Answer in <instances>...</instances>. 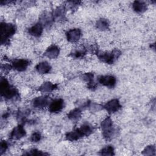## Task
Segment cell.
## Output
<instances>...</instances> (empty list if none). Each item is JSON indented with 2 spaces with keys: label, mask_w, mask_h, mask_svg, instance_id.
Listing matches in <instances>:
<instances>
[{
  "label": "cell",
  "mask_w": 156,
  "mask_h": 156,
  "mask_svg": "<svg viewBox=\"0 0 156 156\" xmlns=\"http://www.w3.org/2000/svg\"><path fill=\"white\" fill-rule=\"evenodd\" d=\"M101 127L104 137L106 140L110 139L113 135L115 130L112 121L110 116L107 117L101 122Z\"/></svg>",
  "instance_id": "cell-4"
},
{
  "label": "cell",
  "mask_w": 156,
  "mask_h": 156,
  "mask_svg": "<svg viewBox=\"0 0 156 156\" xmlns=\"http://www.w3.org/2000/svg\"><path fill=\"white\" fill-rule=\"evenodd\" d=\"M121 52L118 49H114L111 52H98V58L102 62L112 64L120 56Z\"/></svg>",
  "instance_id": "cell-3"
},
{
  "label": "cell",
  "mask_w": 156,
  "mask_h": 156,
  "mask_svg": "<svg viewBox=\"0 0 156 156\" xmlns=\"http://www.w3.org/2000/svg\"><path fill=\"white\" fill-rule=\"evenodd\" d=\"M83 79L87 82L88 87L91 90L96 88V83L93 81L94 75L91 73H87L82 76Z\"/></svg>",
  "instance_id": "cell-19"
},
{
  "label": "cell",
  "mask_w": 156,
  "mask_h": 156,
  "mask_svg": "<svg viewBox=\"0 0 156 156\" xmlns=\"http://www.w3.org/2000/svg\"><path fill=\"white\" fill-rule=\"evenodd\" d=\"M16 32V27L11 23L2 22L1 23V43L7 44L9 43V38L12 37Z\"/></svg>",
  "instance_id": "cell-2"
},
{
  "label": "cell",
  "mask_w": 156,
  "mask_h": 156,
  "mask_svg": "<svg viewBox=\"0 0 156 156\" xmlns=\"http://www.w3.org/2000/svg\"><path fill=\"white\" fill-rule=\"evenodd\" d=\"M53 20L52 15H50L48 13H44L41 16V24L42 25H45V26H49V24H51L52 21Z\"/></svg>",
  "instance_id": "cell-22"
},
{
  "label": "cell",
  "mask_w": 156,
  "mask_h": 156,
  "mask_svg": "<svg viewBox=\"0 0 156 156\" xmlns=\"http://www.w3.org/2000/svg\"><path fill=\"white\" fill-rule=\"evenodd\" d=\"M43 30V26L40 23H38L30 27L28 29V32L30 35L35 37H38L41 35Z\"/></svg>",
  "instance_id": "cell-13"
},
{
  "label": "cell",
  "mask_w": 156,
  "mask_h": 156,
  "mask_svg": "<svg viewBox=\"0 0 156 156\" xmlns=\"http://www.w3.org/2000/svg\"><path fill=\"white\" fill-rule=\"evenodd\" d=\"M82 132L83 136L90 135L93 131V128L91 126L88 124H83L79 128Z\"/></svg>",
  "instance_id": "cell-23"
},
{
  "label": "cell",
  "mask_w": 156,
  "mask_h": 156,
  "mask_svg": "<svg viewBox=\"0 0 156 156\" xmlns=\"http://www.w3.org/2000/svg\"><path fill=\"white\" fill-rule=\"evenodd\" d=\"M26 155H45V154H44L43 152H42L41 151H40L36 149H31L30 150L28 153H26L25 154Z\"/></svg>",
  "instance_id": "cell-28"
},
{
  "label": "cell",
  "mask_w": 156,
  "mask_h": 156,
  "mask_svg": "<svg viewBox=\"0 0 156 156\" xmlns=\"http://www.w3.org/2000/svg\"><path fill=\"white\" fill-rule=\"evenodd\" d=\"M35 68L38 73L43 74L48 73L51 69V66L47 62H42L37 64Z\"/></svg>",
  "instance_id": "cell-16"
},
{
  "label": "cell",
  "mask_w": 156,
  "mask_h": 156,
  "mask_svg": "<svg viewBox=\"0 0 156 156\" xmlns=\"http://www.w3.org/2000/svg\"><path fill=\"white\" fill-rule=\"evenodd\" d=\"M85 54V52L84 50H78L73 52V57L76 58H80L82 57Z\"/></svg>",
  "instance_id": "cell-30"
},
{
  "label": "cell",
  "mask_w": 156,
  "mask_h": 156,
  "mask_svg": "<svg viewBox=\"0 0 156 156\" xmlns=\"http://www.w3.org/2000/svg\"><path fill=\"white\" fill-rule=\"evenodd\" d=\"M98 80L101 84L108 88H113L116 82V78L111 75L101 76L98 78Z\"/></svg>",
  "instance_id": "cell-5"
},
{
  "label": "cell",
  "mask_w": 156,
  "mask_h": 156,
  "mask_svg": "<svg viewBox=\"0 0 156 156\" xmlns=\"http://www.w3.org/2000/svg\"><path fill=\"white\" fill-rule=\"evenodd\" d=\"M81 114V110H80L79 108L77 107L69 112V113L68 114V118L71 120L76 121L80 118Z\"/></svg>",
  "instance_id": "cell-21"
},
{
  "label": "cell",
  "mask_w": 156,
  "mask_h": 156,
  "mask_svg": "<svg viewBox=\"0 0 156 156\" xmlns=\"http://www.w3.org/2000/svg\"><path fill=\"white\" fill-rule=\"evenodd\" d=\"M60 53L59 48L55 45H51L45 51L44 55L49 58H55Z\"/></svg>",
  "instance_id": "cell-12"
},
{
  "label": "cell",
  "mask_w": 156,
  "mask_h": 156,
  "mask_svg": "<svg viewBox=\"0 0 156 156\" xmlns=\"http://www.w3.org/2000/svg\"><path fill=\"white\" fill-rule=\"evenodd\" d=\"M0 87L1 96L5 99L8 100L15 99L19 97V94L17 90L15 87L10 85L6 79L1 78Z\"/></svg>",
  "instance_id": "cell-1"
},
{
  "label": "cell",
  "mask_w": 156,
  "mask_h": 156,
  "mask_svg": "<svg viewBox=\"0 0 156 156\" xmlns=\"http://www.w3.org/2000/svg\"><path fill=\"white\" fill-rule=\"evenodd\" d=\"M57 87L56 84H54L50 82H46L40 85L38 90L41 93H50L56 89Z\"/></svg>",
  "instance_id": "cell-17"
},
{
  "label": "cell",
  "mask_w": 156,
  "mask_h": 156,
  "mask_svg": "<svg viewBox=\"0 0 156 156\" xmlns=\"http://www.w3.org/2000/svg\"><path fill=\"white\" fill-rule=\"evenodd\" d=\"M29 61L26 59H16L12 62L11 66L18 71H24L29 65Z\"/></svg>",
  "instance_id": "cell-7"
},
{
  "label": "cell",
  "mask_w": 156,
  "mask_h": 156,
  "mask_svg": "<svg viewBox=\"0 0 156 156\" xmlns=\"http://www.w3.org/2000/svg\"><path fill=\"white\" fill-rule=\"evenodd\" d=\"M65 5H60L58 7L57 9H55L52 14L53 20H55L57 21H60L62 20H63L65 17Z\"/></svg>",
  "instance_id": "cell-18"
},
{
  "label": "cell",
  "mask_w": 156,
  "mask_h": 156,
  "mask_svg": "<svg viewBox=\"0 0 156 156\" xmlns=\"http://www.w3.org/2000/svg\"><path fill=\"white\" fill-rule=\"evenodd\" d=\"M142 154L144 155H155V146L154 145H149L146 146L143 151Z\"/></svg>",
  "instance_id": "cell-24"
},
{
  "label": "cell",
  "mask_w": 156,
  "mask_h": 156,
  "mask_svg": "<svg viewBox=\"0 0 156 156\" xmlns=\"http://www.w3.org/2000/svg\"><path fill=\"white\" fill-rule=\"evenodd\" d=\"M132 8L133 10L138 13L144 12L147 10V5L143 1H135L132 4Z\"/></svg>",
  "instance_id": "cell-15"
},
{
  "label": "cell",
  "mask_w": 156,
  "mask_h": 156,
  "mask_svg": "<svg viewBox=\"0 0 156 156\" xmlns=\"http://www.w3.org/2000/svg\"><path fill=\"white\" fill-rule=\"evenodd\" d=\"M83 136L79 128L71 132H69L66 134V139L71 141H76Z\"/></svg>",
  "instance_id": "cell-14"
},
{
  "label": "cell",
  "mask_w": 156,
  "mask_h": 156,
  "mask_svg": "<svg viewBox=\"0 0 156 156\" xmlns=\"http://www.w3.org/2000/svg\"><path fill=\"white\" fill-rule=\"evenodd\" d=\"M88 108H90V111L93 112H95L101 110L102 108V106L96 103H90L88 106Z\"/></svg>",
  "instance_id": "cell-26"
},
{
  "label": "cell",
  "mask_w": 156,
  "mask_h": 156,
  "mask_svg": "<svg viewBox=\"0 0 156 156\" xmlns=\"http://www.w3.org/2000/svg\"><path fill=\"white\" fill-rule=\"evenodd\" d=\"M41 135L40 133H39L38 132H34L31 135L30 138V140L32 142L36 143V142L39 141L41 140Z\"/></svg>",
  "instance_id": "cell-27"
},
{
  "label": "cell",
  "mask_w": 156,
  "mask_h": 156,
  "mask_svg": "<svg viewBox=\"0 0 156 156\" xmlns=\"http://www.w3.org/2000/svg\"><path fill=\"white\" fill-rule=\"evenodd\" d=\"M64 107V101L62 99H56L49 104V110L51 113H58Z\"/></svg>",
  "instance_id": "cell-8"
},
{
  "label": "cell",
  "mask_w": 156,
  "mask_h": 156,
  "mask_svg": "<svg viewBox=\"0 0 156 156\" xmlns=\"http://www.w3.org/2000/svg\"><path fill=\"white\" fill-rule=\"evenodd\" d=\"M26 130L21 125L15 127L10 133V136L12 140H20L26 135Z\"/></svg>",
  "instance_id": "cell-10"
},
{
  "label": "cell",
  "mask_w": 156,
  "mask_h": 156,
  "mask_svg": "<svg viewBox=\"0 0 156 156\" xmlns=\"http://www.w3.org/2000/svg\"><path fill=\"white\" fill-rule=\"evenodd\" d=\"M66 35L68 41L71 43H76L81 37V30L79 29H70L66 33Z\"/></svg>",
  "instance_id": "cell-9"
},
{
  "label": "cell",
  "mask_w": 156,
  "mask_h": 156,
  "mask_svg": "<svg viewBox=\"0 0 156 156\" xmlns=\"http://www.w3.org/2000/svg\"><path fill=\"white\" fill-rule=\"evenodd\" d=\"M96 27L101 30H106L109 29V22L107 19L101 18L98 20L96 24Z\"/></svg>",
  "instance_id": "cell-20"
},
{
  "label": "cell",
  "mask_w": 156,
  "mask_h": 156,
  "mask_svg": "<svg viewBox=\"0 0 156 156\" xmlns=\"http://www.w3.org/2000/svg\"><path fill=\"white\" fill-rule=\"evenodd\" d=\"M32 105L35 108H42L46 107L49 104V98L47 96H39L33 99Z\"/></svg>",
  "instance_id": "cell-11"
},
{
  "label": "cell",
  "mask_w": 156,
  "mask_h": 156,
  "mask_svg": "<svg viewBox=\"0 0 156 156\" xmlns=\"http://www.w3.org/2000/svg\"><path fill=\"white\" fill-rule=\"evenodd\" d=\"M8 148V144L5 141H2L0 145V151H1V154H2Z\"/></svg>",
  "instance_id": "cell-29"
},
{
  "label": "cell",
  "mask_w": 156,
  "mask_h": 156,
  "mask_svg": "<svg viewBox=\"0 0 156 156\" xmlns=\"http://www.w3.org/2000/svg\"><path fill=\"white\" fill-rule=\"evenodd\" d=\"M100 152L102 155H114V148L112 146H107L104 147Z\"/></svg>",
  "instance_id": "cell-25"
},
{
  "label": "cell",
  "mask_w": 156,
  "mask_h": 156,
  "mask_svg": "<svg viewBox=\"0 0 156 156\" xmlns=\"http://www.w3.org/2000/svg\"><path fill=\"white\" fill-rule=\"evenodd\" d=\"M104 108L108 113H112L118 111L121 108V105L118 99H113L108 101L107 103H106L104 105Z\"/></svg>",
  "instance_id": "cell-6"
}]
</instances>
